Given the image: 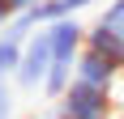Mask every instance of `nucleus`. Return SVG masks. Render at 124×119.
<instances>
[{"label": "nucleus", "instance_id": "obj_1", "mask_svg": "<svg viewBox=\"0 0 124 119\" xmlns=\"http://www.w3.org/2000/svg\"><path fill=\"white\" fill-rule=\"evenodd\" d=\"M86 47L99 51V55H107L124 72V0H111L94 17V26H86Z\"/></svg>", "mask_w": 124, "mask_h": 119}, {"label": "nucleus", "instance_id": "obj_2", "mask_svg": "<svg viewBox=\"0 0 124 119\" xmlns=\"http://www.w3.org/2000/svg\"><path fill=\"white\" fill-rule=\"evenodd\" d=\"M111 89H99V85H86V81H69L60 98H56V115L60 119H111Z\"/></svg>", "mask_w": 124, "mask_h": 119}, {"label": "nucleus", "instance_id": "obj_3", "mask_svg": "<svg viewBox=\"0 0 124 119\" xmlns=\"http://www.w3.org/2000/svg\"><path fill=\"white\" fill-rule=\"evenodd\" d=\"M94 0H39V4H30L26 13H17L9 21V30H17L22 38H30V30L34 26H51V21H64V17H77L81 9H90Z\"/></svg>", "mask_w": 124, "mask_h": 119}, {"label": "nucleus", "instance_id": "obj_4", "mask_svg": "<svg viewBox=\"0 0 124 119\" xmlns=\"http://www.w3.org/2000/svg\"><path fill=\"white\" fill-rule=\"evenodd\" d=\"M47 68H51V43H47V30H39V34L26 38V47H22L17 72H13L17 89H39L43 77H47Z\"/></svg>", "mask_w": 124, "mask_h": 119}, {"label": "nucleus", "instance_id": "obj_5", "mask_svg": "<svg viewBox=\"0 0 124 119\" xmlns=\"http://www.w3.org/2000/svg\"><path fill=\"white\" fill-rule=\"evenodd\" d=\"M39 30H47V43H51V64H69V68H73V60L81 55V47H86V26L77 21V17H64V21L39 26Z\"/></svg>", "mask_w": 124, "mask_h": 119}, {"label": "nucleus", "instance_id": "obj_6", "mask_svg": "<svg viewBox=\"0 0 124 119\" xmlns=\"http://www.w3.org/2000/svg\"><path fill=\"white\" fill-rule=\"evenodd\" d=\"M73 77L86 85H99V89H116V81H120V68H116L107 55H99V51L81 47V55L73 60Z\"/></svg>", "mask_w": 124, "mask_h": 119}, {"label": "nucleus", "instance_id": "obj_7", "mask_svg": "<svg viewBox=\"0 0 124 119\" xmlns=\"http://www.w3.org/2000/svg\"><path fill=\"white\" fill-rule=\"evenodd\" d=\"M22 47H26V38L17 34V30H9V26H4V34H0V81H9L13 72H17Z\"/></svg>", "mask_w": 124, "mask_h": 119}, {"label": "nucleus", "instance_id": "obj_8", "mask_svg": "<svg viewBox=\"0 0 124 119\" xmlns=\"http://www.w3.org/2000/svg\"><path fill=\"white\" fill-rule=\"evenodd\" d=\"M69 81H73V68H69V64H51V68H47V77H43V85H39V89H43L47 98H60L64 89H69Z\"/></svg>", "mask_w": 124, "mask_h": 119}, {"label": "nucleus", "instance_id": "obj_9", "mask_svg": "<svg viewBox=\"0 0 124 119\" xmlns=\"http://www.w3.org/2000/svg\"><path fill=\"white\" fill-rule=\"evenodd\" d=\"M0 119H13V89H9V81H0Z\"/></svg>", "mask_w": 124, "mask_h": 119}, {"label": "nucleus", "instance_id": "obj_10", "mask_svg": "<svg viewBox=\"0 0 124 119\" xmlns=\"http://www.w3.org/2000/svg\"><path fill=\"white\" fill-rule=\"evenodd\" d=\"M9 21H13V17H9V9H4V0H0V30H4Z\"/></svg>", "mask_w": 124, "mask_h": 119}, {"label": "nucleus", "instance_id": "obj_11", "mask_svg": "<svg viewBox=\"0 0 124 119\" xmlns=\"http://www.w3.org/2000/svg\"><path fill=\"white\" fill-rule=\"evenodd\" d=\"M30 119H51V115H30Z\"/></svg>", "mask_w": 124, "mask_h": 119}]
</instances>
